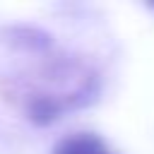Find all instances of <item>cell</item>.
<instances>
[{
    "mask_svg": "<svg viewBox=\"0 0 154 154\" xmlns=\"http://www.w3.org/2000/svg\"><path fill=\"white\" fill-rule=\"evenodd\" d=\"M51 154H113V152L94 132H72L63 137Z\"/></svg>",
    "mask_w": 154,
    "mask_h": 154,
    "instance_id": "obj_1",
    "label": "cell"
}]
</instances>
